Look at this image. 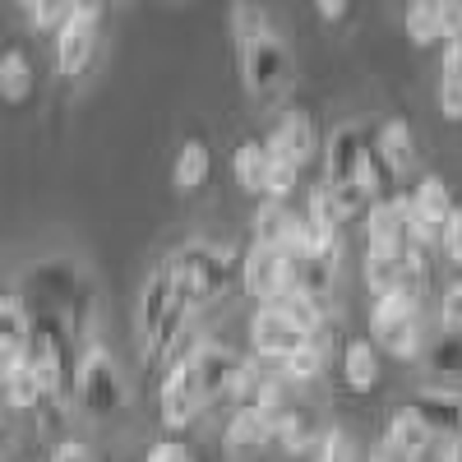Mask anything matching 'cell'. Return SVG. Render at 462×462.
Listing matches in <instances>:
<instances>
[{
  "label": "cell",
  "mask_w": 462,
  "mask_h": 462,
  "mask_svg": "<svg viewBox=\"0 0 462 462\" xmlns=\"http://www.w3.org/2000/svg\"><path fill=\"white\" fill-rule=\"evenodd\" d=\"M162 263L176 273V282L189 291V300L208 305V300H222L231 287L241 282L245 254L236 245H217V241H185Z\"/></svg>",
  "instance_id": "6da1fadb"
},
{
  "label": "cell",
  "mask_w": 462,
  "mask_h": 462,
  "mask_svg": "<svg viewBox=\"0 0 462 462\" xmlns=\"http://www.w3.org/2000/svg\"><path fill=\"white\" fill-rule=\"evenodd\" d=\"M69 389H74V402H79V411L93 416V420H111L116 411H121V402H125L121 370H116V356L106 352L102 342H88L84 352H79Z\"/></svg>",
  "instance_id": "7a4b0ae2"
},
{
  "label": "cell",
  "mask_w": 462,
  "mask_h": 462,
  "mask_svg": "<svg viewBox=\"0 0 462 462\" xmlns=\"http://www.w3.org/2000/svg\"><path fill=\"white\" fill-rule=\"evenodd\" d=\"M370 342H379L389 356L398 361H416L426 346H420V300L416 291H389L374 296L370 305Z\"/></svg>",
  "instance_id": "3957f363"
},
{
  "label": "cell",
  "mask_w": 462,
  "mask_h": 462,
  "mask_svg": "<svg viewBox=\"0 0 462 462\" xmlns=\"http://www.w3.org/2000/svg\"><path fill=\"white\" fill-rule=\"evenodd\" d=\"M236 56H241V84H245L250 97L263 102V97H273V93L287 88V79H291V51H287V42L278 32L259 37L254 47H245Z\"/></svg>",
  "instance_id": "277c9868"
},
{
  "label": "cell",
  "mask_w": 462,
  "mask_h": 462,
  "mask_svg": "<svg viewBox=\"0 0 462 462\" xmlns=\"http://www.w3.org/2000/svg\"><path fill=\"white\" fill-rule=\"evenodd\" d=\"M241 282H245V291L259 305L282 300V296L296 291V259L287 250H278V245H250L245 268H241Z\"/></svg>",
  "instance_id": "5b68a950"
},
{
  "label": "cell",
  "mask_w": 462,
  "mask_h": 462,
  "mask_svg": "<svg viewBox=\"0 0 462 462\" xmlns=\"http://www.w3.org/2000/svg\"><path fill=\"white\" fill-rule=\"evenodd\" d=\"M199 411H204V393H199L195 365H189V356H180V361H171L167 374H162V389H158V420H162L167 430H189Z\"/></svg>",
  "instance_id": "8992f818"
},
{
  "label": "cell",
  "mask_w": 462,
  "mask_h": 462,
  "mask_svg": "<svg viewBox=\"0 0 462 462\" xmlns=\"http://www.w3.org/2000/svg\"><path fill=\"white\" fill-rule=\"evenodd\" d=\"M180 296H189V291L176 282V273H171L167 263H158V268H152V273L143 278L139 300H134V333H139V342H143V346H148L152 337H158L162 319L171 315V305H176Z\"/></svg>",
  "instance_id": "52a82bcc"
},
{
  "label": "cell",
  "mask_w": 462,
  "mask_h": 462,
  "mask_svg": "<svg viewBox=\"0 0 462 462\" xmlns=\"http://www.w3.org/2000/svg\"><path fill=\"white\" fill-rule=\"evenodd\" d=\"M185 356H189V365H195V379H199L204 402L226 398L231 379H236V370H241V361H245L241 352H231V346H226V342H217V337H199Z\"/></svg>",
  "instance_id": "ba28073f"
},
{
  "label": "cell",
  "mask_w": 462,
  "mask_h": 462,
  "mask_svg": "<svg viewBox=\"0 0 462 462\" xmlns=\"http://www.w3.org/2000/svg\"><path fill=\"white\" fill-rule=\"evenodd\" d=\"M370 134L356 125V121H342L328 143H324V185H346V180H356L365 158H370Z\"/></svg>",
  "instance_id": "9c48e42d"
},
{
  "label": "cell",
  "mask_w": 462,
  "mask_h": 462,
  "mask_svg": "<svg viewBox=\"0 0 462 462\" xmlns=\"http://www.w3.org/2000/svg\"><path fill=\"white\" fill-rule=\"evenodd\" d=\"M97 19L93 10H74L60 32H56V69L65 74V79H74V74H84L93 51H97Z\"/></svg>",
  "instance_id": "30bf717a"
},
{
  "label": "cell",
  "mask_w": 462,
  "mask_h": 462,
  "mask_svg": "<svg viewBox=\"0 0 462 462\" xmlns=\"http://www.w3.org/2000/svg\"><path fill=\"white\" fill-rule=\"evenodd\" d=\"M300 342H305V333L291 319H282L273 305H259V310L250 315V346H254L259 361H278L282 365Z\"/></svg>",
  "instance_id": "8fae6325"
},
{
  "label": "cell",
  "mask_w": 462,
  "mask_h": 462,
  "mask_svg": "<svg viewBox=\"0 0 462 462\" xmlns=\"http://www.w3.org/2000/svg\"><path fill=\"white\" fill-rule=\"evenodd\" d=\"M365 250H370V254H389V259H402V254H407L402 195L370 204V213H365Z\"/></svg>",
  "instance_id": "7c38bea8"
},
{
  "label": "cell",
  "mask_w": 462,
  "mask_h": 462,
  "mask_svg": "<svg viewBox=\"0 0 462 462\" xmlns=\"http://www.w3.org/2000/svg\"><path fill=\"white\" fill-rule=\"evenodd\" d=\"M407 411L439 439H457L462 435V393L457 389H420Z\"/></svg>",
  "instance_id": "4fadbf2b"
},
{
  "label": "cell",
  "mask_w": 462,
  "mask_h": 462,
  "mask_svg": "<svg viewBox=\"0 0 462 462\" xmlns=\"http://www.w3.org/2000/svg\"><path fill=\"white\" fill-rule=\"evenodd\" d=\"M263 143H268V152H278V158H287L296 167H305V162L315 158V148H319L315 125H310V116H305V111H282L273 134H268Z\"/></svg>",
  "instance_id": "5bb4252c"
},
{
  "label": "cell",
  "mask_w": 462,
  "mask_h": 462,
  "mask_svg": "<svg viewBox=\"0 0 462 462\" xmlns=\"http://www.w3.org/2000/svg\"><path fill=\"white\" fill-rule=\"evenodd\" d=\"M407 204H411V217H416V222H426L430 231H439V226L448 222V213L457 208L453 195H448V185H444L439 176H420L416 189L407 195Z\"/></svg>",
  "instance_id": "9a60e30c"
},
{
  "label": "cell",
  "mask_w": 462,
  "mask_h": 462,
  "mask_svg": "<svg viewBox=\"0 0 462 462\" xmlns=\"http://www.w3.org/2000/svg\"><path fill=\"white\" fill-rule=\"evenodd\" d=\"M28 337H32V310L23 296H5L0 300V352L10 361H19L28 352Z\"/></svg>",
  "instance_id": "2e32d148"
},
{
  "label": "cell",
  "mask_w": 462,
  "mask_h": 462,
  "mask_svg": "<svg viewBox=\"0 0 462 462\" xmlns=\"http://www.w3.org/2000/svg\"><path fill=\"white\" fill-rule=\"evenodd\" d=\"M222 444H226V453H254L263 444H273V426H268L263 411H231Z\"/></svg>",
  "instance_id": "e0dca14e"
},
{
  "label": "cell",
  "mask_w": 462,
  "mask_h": 462,
  "mask_svg": "<svg viewBox=\"0 0 462 462\" xmlns=\"http://www.w3.org/2000/svg\"><path fill=\"white\" fill-rule=\"evenodd\" d=\"M213 176V152L204 139H185L176 162H171V185L180 189V195H189V189H199L204 180Z\"/></svg>",
  "instance_id": "ac0fdd59"
},
{
  "label": "cell",
  "mask_w": 462,
  "mask_h": 462,
  "mask_svg": "<svg viewBox=\"0 0 462 462\" xmlns=\"http://www.w3.org/2000/svg\"><path fill=\"white\" fill-rule=\"evenodd\" d=\"M402 23H407V37H411L416 47H435V42H448L444 0H411Z\"/></svg>",
  "instance_id": "d6986e66"
},
{
  "label": "cell",
  "mask_w": 462,
  "mask_h": 462,
  "mask_svg": "<svg viewBox=\"0 0 462 462\" xmlns=\"http://www.w3.org/2000/svg\"><path fill=\"white\" fill-rule=\"evenodd\" d=\"M342 379H346L352 393H370L379 383V356H374V346L365 337H352L342 346Z\"/></svg>",
  "instance_id": "ffe728a7"
},
{
  "label": "cell",
  "mask_w": 462,
  "mask_h": 462,
  "mask_svg": "<svg viewBox=\"0 0 462 462\" xmlns=\"http://www.w3.org/2000/svg\"><path fill=\"white\" fill-rule=\"evenodd\" d=\"M337 287V254H324V259H296V291L305 300L324 305Z\"/></svg>",
  "instance_id": "44dd1931"
},
{
  "label": "cell",
  "mask_w": 462,
  "mask_h": 462,
  "mask_svg": "<svg viewBox=\"0 0 462 462\" xmlns=\"http://www.w3.org/2000/svg\"><path fill=\"white\" fill-rule=\"evenodd\" d=\"M374 148H379V158L389 162V171H393V176H402V171H411V167H416V139H411L407 121H383V125H379Z\"/></svg>",
  "instance_id": "7402d4cb"
},
{
  "label": "cell",
  "mask_w": 462,
  "mask_h": 462,
  "mask_svg": "<svg viewBox=\"0 0 462 462\" xmlns=\"http://www.w3.org/2000/svg\"><path fill=\"white\" fill-rule=\"evenodd\" d=\"M42 402H47V393H42V383H37L32 365L23 356L10 361V370H5V407L10 411H37Z\"/></svg>",
  "instance_id": "603a6c76"
},
{
  "label": "cell",
  "mask_w": 462,
  "mask_h": 462,
  "mask_svg": "<svg viewBox=\"0 0 462 462\" xmlns=\"http://www.w3.org/2000/svg\"><path fill=\"white\" fill-rule=\"evenodd\" d=\"M231 176L245 195H263V176H268V143L245 139L236 152H231Z\"/></svg>",
  "instance_id": "cb8c5ba5"
},
{
  "label": "cell",
  "mask_w": 462,
  "mask_h": 462,
  "mask_svg": "<svg viewBox=\"0 0 462 462\" xmlns=\"http://www.w3.org/2000/svg\"><path fill=\"white\" fill-rule=\"evenodd\" d=\"M268 426H273V444H282V453H310L319 444L315 426L300 411H291V407L273 411V416H268Z\"/></svg>",
  "instance_id": "d4e9b609"
},
{
  "label": "cell",
  "mask_w": 462,
  "mask_h": 462,
  "mask_svg": "<svg viewBox=\"0 0 462 462\" xmlns=\"http://www.w3.org/2000/svg\"><path fill=\"white\" fill-rule=\"evenodd\" d=\"M0 97H5L10 106H19V102L32 97V60L19 47L0 51Z\"/></svg>",
  "instance_id": "484cf974"
},
{
  "label": "cell",
  "mask_w": 462,
  "mask_h": 462,
  "mask_svg": "<svg viewBox=\"0 0 462 462\" xmlns=\"http://www.w3.org/2000/svg\"><path fill=\"white\" fill-rule=\"evenodd\" d=\"M430 439H435V435L420 426V420H416L407 407L393 411V416H389V426H383V448H393V453H402V457H416Z\"/></svg>",
  "instance_id": "4316f807"
},
{
  "label": "cell",
  "mask_w": 462,
  "mask_h": 462,
  "mask_svg": "<svg viewBox=\"0 0 462 462\" xmlns=\"http://www.w3.org/2000/svg\"><path fill=\"white\" fill-rule=\"evenodd\" d=\"M439 111L448 116V121H462V37H448V51H444Z\"/></svg>",
  "instance_id": "83f0119b"
},
{
  "label": "cell",
  "mask_w": 462,
  "mask_h": 462,
  "mask_svg": "<svg viewBox=\"0 0 462 462\" xmlns=\"http://www.w3.org/2000/svg\"><path fill=\"white\" fill-rule=\"evenodd\" d=\"M365 287L374 291V296H389V291H411V282H407V268H402V259H389V254H370L365 250Z\"/></svg>",
  "instance_id": "f1b7e54d"
},
{
  "label": "cell",
  "mask_w": 462,
  "mask_h": 462,
  "mask_svg": "<svg viewBox=\"0 0 462 462\" xmlns=\"http://www.w3.org/2000/svg\"><path fill=\"white\" fill-rule=\"evenodd\" d=\"M273 28H268V14L254 5V0H236L231 5V37H236V51H245V47H254L259 37H268Z\"/></svg>",
  "instance_id": "f546056e"
},
{
  "label": "cell",
  "mask_w": 462,
  "mask_h": 462,
  "mask_svg": "<svg viewBox=\"0 0 462 462\" xmlns=\"http://www.w3.org/2000/svg\"><path fill=\"white\" fill-rule=\"evenodd\" d=\"M278 370H282V379H300V383L305 379H319V370H324V333L305 337Z\"/></svg>",
  "instance_id": "4dcf8cb0"
},
{
  "label": "cell",
  "mask_w": 462,
  "mask_h": 462,
  "mask_svg": "<svg viewBox=\"0 0 462 462\" xmlns=\"http://www.w3.org/2000/svg\"><path fill=\"white\" fill-rule=\"evenodd\" d=\"M291 217H296V213H291L287 204L263 199L259 213H254V245H278V250H282V236H287Z\"/></svg>",
  "instance_id": "1f68e13d"
},
{
  "label": "cell",
  "mask_w": 462,
  "mask_h": 462,
  "mask_svg": "<svg viewBox=\"0 0 462 462\" xmlns=\"http://www.w3.org/2000/svg\"><path fill=\"white\" fill-rule=\"evenodd\" d=\"M296 185H300V167L278 158V152H268V176H263V199H273V204H287L296 195Z\"/></svg>",
  "instance_id": "d6a6232c"
},
{
  "label": "cell",
  "mask_w": 462,
  "mask_h": 462,
  "mask_svg": "<svg viewBox=\"0 0 462 462\" xmlns=\"http://www.w3.org/2000/svg\"><path fill=\"white\" fill-rule=\"evenodd\" d=\"M328 195H333V213H337V222H352V217L370 213V204H374V195H370V189H365L361 180L328 185Z\"/></svg>",
  "instance_id": "836d02e7"
},
{
  "label": "cell",
  "mask_w": 462,
  "mask_h": 462,
  "mask_svg": "<svg viewBox=\"0 0 462 462\" xmlns=\"http://www.w3.org/2000/svg\"><path fill=\"white\" fill-rule=\"evenodd\" d=\"M420 356H426L430 374H439V379H462V337L444 333L430 352H420Z\"/></svg>",
  "instance_id": "e575fe53"
},
{
  "label": "cell",
  "mask_w": 462,
  "mask_h": 462,
  "mask_svg": "<svg viewBox=\"0 0 462 462\" xmlns=\"http://www.w3.org/2000/svg\"><path fill=\"white\" fill-rule=\"evenodd\" d=\"M74 14V0H37V5L28 10V23L37 32H60V23Z\"/></svg>",
  "instance_id": "d590c367"
},
{
  "label": "cell",
  "mask_w": 462,
  "mask_h": 462,
  "mask_svg": "<svg viewBox=\"0 0 462 462\" xmlns=\"http://www.w3.org/2000/svg\"><path fill=\"white\" fill-rule=\"evenodd\" d=\"M315 462H356V448L352 439H346V430H324L319 444H315Z\"/></svg>",
  "instance_id": "8d00e7d4"
},
{
  "label": "cell",
  "mask_w": 462,
  "mask_h": 462,
  "mask_svg": "<svg viewBox=\"0 0 462 462\" xmlns=\"http://www.w3.org/2000/svg\"><path fill=\"white\" fill-rule=\"evenodd\" d=\"M439 328L462 337V282H448L439 296Z\"/></svg>",
  "instance_id": "74e56055"
},
{
  "label": "cell",
  "mask_w": 462,
  "mask_h": 462,
  "mask_svg": "<svg viewBox=\"0 0 462 462\" xmlns=\"http://www.w3.org/2000/svg\"><path fill=\"white\" fill-rule=\"evenodd\" d=\"M439 250H444V259L453 268H462V208H453L448 222L439 226Z\"/></svg>",
  "instance_id": "f35d334b"
},
{
  "label": "cell",
  "mask_w": 462,
  "mask_h": 462,
  "mask_svg": "<svg viewBox=\"0 0 462 462\" xmlns=\"http://www.w3.org/2000/svg\"><path fill=\"white\" fill-rule=\"evenodd\" d=\"M411 462H457V439H439V435H435Z\"/></svg>",
  "instance_id": "ab89813d"
},
{
  "label": "cell",
  "mask_w": 462,
  "mask_h": 462,
  "mask_svg": "<svg viewBox=\"0 0 462 462\" xmlns=\"http://www.w3.org/2000/svg\"><path fill=\"white\" fill-rule=\"evenodd\" d=\"M51 462H93V448L79 444V439H60V444L51 448Z\"/></svg>",
  "instance_id": "60d3db41"
},
{
  "label": "cell",
  "mask_w": 462,
  "mask_h": 462,
  "mask_svg": "<svg viewBox=\"0 0 462 462\" xmlns=\"http://www.w3.org/2000/svg\"><path fill=\"white\" fill-rule=\"evenodd\" d=\"M315 10H319L324 19H333V23H337V19L346 14V0H315Z\"/></svg>",
  "instance_id": "b9f144b4"
},
{
  "label": "cell",
  "mask_w": 462,
  "mask_h": 462,
  "mask_svg": "<svg viewBox=\"0 0 462 462\" xmlns=\"http://www.w3.org/2000/svg\"><path fill=\"white\" fill-rule=\"evenodd\" d=\"M370 462H411V457H402V453H393V448H383V444H379V448L370 453Z\"/></svg>",
  "instance_id": "7bdbcfd3"
},
{
  "label": "cell",
  "mask_w": 462,
  "mask_h": 462,
  "mask_svg": "<svg viewBox=\"0 0 462 462\" xmlns=\"http://www.w3.org/2000/svg\"><path fill=\"white\" fill-rule=\"evenodd\" d=\"M171 448H176V444H152L143 462H167V457H171Z\"/></svg>",
  "instance_id": "ee69618b"
},
{
  "label": "cell",
  "mask_w": 462,
  "mask_h": 462,
  "mask_svg": "<svg viewBox=\"0 0 462 462\" xmlns=\"http://www.w3.org/2000/svg\"><path fill=\"white\" fill-rule=\"evenodd\" d=\"M167 462H195V457H189V453H185V448H180V444H176V448H171V457H167Z\"/></svg>",
  "instance_id": "f6af8a7d"
},
{
  "label": "cell",
  "mask_w": 462,
  "mask_h": 462,
  "mask_svg": "<svg viewBox=\"0 0 462 462\" xmlns=\"http://www.w3.org/2000/svg\"><path fill=\"white\" fill-rule=\"evenodd\" d=\"M5 370H10V356L0 352V389H5Z\"/></svg>",
  "instance_id": "bcb514c9"
},
{
  "label": "cell",
  "mask_w": 462,
  "mask_h": 462,
  "mask_svg": "<svg viewBox=\"0 0 462 462\" xmlns=\"http://www.w3.org/2000/svg\"><path fill=\"white\" fill-rule=\"evenodd\" d=\"M0 453H5V416H0Z\"/></svg>",
  "instance_id": "7dc6e473"
},
{
  "label": "cell",
  "mask_w": 462,
  "mask_h": 462,
  "mask_svg": "<svg viewBox=\"0 0 462 462\" xmlns=\"http://www.w3.org/2000/svg\"><path fill=\"white\" fill-rule=\"evenodd\" d=\"M14 5H23V10H32V5H37V0H14Z\"/></svg>",
  "instance_id": "c3c4849f"
},
{
  "label": "cell",
  "mask_w": 462,
  "mask_h": 462,
  "mask_svg": "<svg viewBox=\"0 0 462 462\" xmlns=\"http://www.w3.org/2000/svg\"><path fill=\"white\" fill-rule=\"evenodd\" d=\"M5 296H10V291H5V278H0V300H5Z\"/></svg>",
  "instance_id": "681fc988"
},
{
  "label": "cell",
  "mask_w": 462,
  "mask_h": 462,
  "mask_svg": "<svg viewBox=\"0 0 462 462\" xmlns=\"http://www.w3.org/2000/svg\"><path fill=\"white\" fill-rule=\"evenodd\" d=\"M457 439H462V435H457Z\"/></svg>",
  "instance_id": "f907efd6"
}]
</instances>
